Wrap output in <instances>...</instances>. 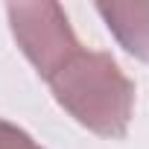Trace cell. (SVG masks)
<instances>
[{"label":"cell","instance_id":"6da1fadb","mask_svg":"<svg viewBox=\"0 0 149 149\" xmlns=\"http://www.w3.org/2000/svg\"><path fill=\"white\" fill-rule=\"evenodd\" d=\"M56 102L88 132L120 140L134 114V82L100 50H79L47 79Z\"/></svg>","mask_w":149,"mask_h":149},{"label":"cell","instance_id":"7a4b0ae2","mask_svg":"<svg viewBox=\"0 0 149 149\" xmlns=\"http://www.w3.org/2000/svg\"><path fill=\"white\" fill-rule=\"evenodd\" d=\"M6 15L21 53L41 79H50L82 50L58 3H9Z\"/></svg>","mask_w":149,"mask_h":149},{"label":"cell","instance_id":"3957f363","mask_svg":"<svg viewBox=\"0 0 149 149\" xmlns=\"http://www.w3.org/2000/svg\"><path fill=\"white\" fill-rule=\"evenodd\" d=\"M97 12L129 56L149 61V3H97Z\"/></svg>","mask_w":149,"mask_h":149},{"label":"cell","instance_id":"277c9868","mask_svg":"<svg viewBox=\"0 0 149 149\" xmlns=\"http://www.w3.org/2000/svg\"><path fill=\"white\" fill-rule=\"evenodd\" d=\"M0 149H44L38 146L24 129H18L15 123L0 117Z\"/></svg>","mask_w":149,"mask_h":149}]
</instances>
